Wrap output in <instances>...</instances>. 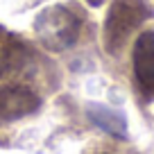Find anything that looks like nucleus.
<instances>
[{"instance_id": "obj_1", "label": "nucleus", "mask_w": 154, "mask_h": 154, "mask_svg": "<svg viewBox=\"0 0 154 154\" xmlns=\"http://www.w3.org/2000/svg\"><path fill=\"white\" fill-rule=\"evenodd\" d=\"M152 18L154 7L149 0H113L104 18V32H102L106 54L120 57L134 41V34H138L143 25Z\"/></svg>"}, {"instance_id": "obj_2", "label": "nucleus", "mask_w": 154, "mask_h": 154, "mask_svg": "<svg viewBox=\"0 0 154 154\" xmlns=\"http://www.w3.org/2000/svg\"><path fill=\"white\" fill-rule=\"evenodd\" d=\"M82 14L70 9L68 5H52L43 9L36 18V36L41 45L54 52L72 48L82 29Z\"/></svg>"}, {"instance_id": "obj_3", "label": "nucleus", "mask_w": 154, "mask_h": 154, "mask_svg": "<svg viewBox=\"0 0 154 154\" xmlns=\"http://www.w3.org/2000/svg\"><path fill=\"white\" fill-rule=\"evenodd\" d=\"M129 45L134 86L140 97L154 100V27L140 29Z\"/></svg>"}, {"instance_id": "obj_4", "label": "nucleus", "mask_w": 154, "mask_h": 154, "mask_svg": "<svg viewBox=\"0 0 154 154\" xmlns=\"http://www.w3.org/2000/svg\"><path fill=\"white\" fill-rule=\"evenodd\" d=\"M41 106V95L29 82L5 79L0 84V122H14L32 116Z\"/></svg>"}, {"instance_id": "obj_5", "label": "nucleus", "mask_w": 154, "mask_h": 154, "mask_svg": "<svg viewBox=\"0 0 154 154\" xmlns=\"http://www.w3.org/2000/svg\"><path fill=\"white\" fill-rule=\"evenodd\" d=\"M86 154H125V149L116 147V145H104V143H100V145H95V147H91Z\"/></svg>"}]
</instances>
